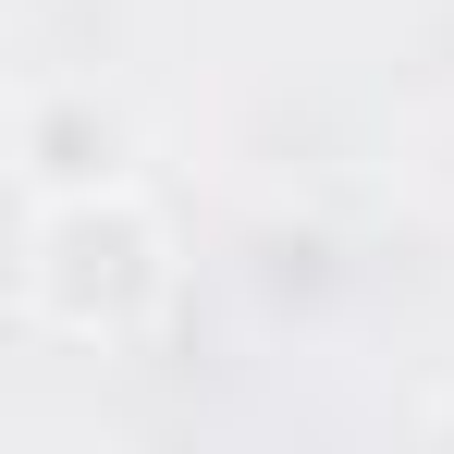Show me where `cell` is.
<instances>
[{
	"label": "cell",
	"instance_id": "cell-1",
	"mask_svg": "<svg viewBox=\"0 0 454 454\" xmlns=\"http://www.w3.org/2000/svg\"><path fill=\"white\" fill-rule=\"evenodd\" d=\"M12 319L37 344H86V356H123L172 319V222L148 209V184H86V197H12Z\"/></svg>",
	"mask_w": 454,
	"mask_h": 454
},
{
	"label": "cell",
	"instance_id": "cell-2",
	"mask_svg": "<svg viewBox=\"0 0 454 454\" xmlns=\"http://www.w3.org/2000/svg\"><path fill=\"white\" fill-rule=\"evenodd\" d=\"M123 172H136V136L98 86H25L12 98V197H86Z\"/></svg>",
	"mask_w": 454,
	"mask_h": 454
},
{
	"label": "cell",
	"instance_id": "cell-3",
	"mask_svg": "<svg viewBox=\"0 0 454 454\" xmlns=\"http://www.w3.org/2000/svg\"><path fill=\"white\" fill-rule=\"evenodd\" d=\"M418 430H430V442H454V393H430V418H418Z\"/></svg>",
	"mask_w": 454,
	"mask_h": 454
}]
</instances>
